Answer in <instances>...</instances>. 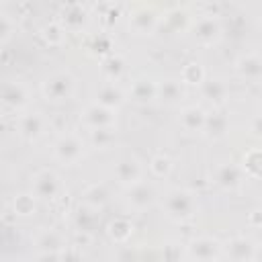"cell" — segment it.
<instances>
[{
  "instance_id": "ac0fdd59",
  "label": "cell",
  "mask_w": 262,
  "mask_h": 262,
  "mask_svg": "<svg viewBox=\"0 0 262 262\" xmlns=\"http://www.w3.org/2000/svg\"><path fill=\"white\" fill-rule=\"evenodd\" d=\"M201 94H203L207 100L219 104V102H223V98L227 96V84H225L223 80H219V78L205 80V82L201 84Z\"/></svg>"
},
{
  "instance_id": "d6986e66",
  "label": "cell",
  "mask_w": 262,
  "mask_h": 262,
  "mask_svg": "<svg viewBox=\"0 0 262 262\" xmlns=\"http://www.w3.org/2000/svg\"><path fill=\"white\" fill-rule=\"evenodd\" d=\"M129 94L133 96L135 102L145 104V102L154 100V96L158 94V86H156L151 80H147V78H139V80L133 82V88H131Z\"/></svg>"
},
{
  "instance_id": "f546056e",
  "label": "cell",
  "mask_w": 262,
  "mask_h": 262,
  "mask_svg": "<svg viewBox=\"0 0 262 262\" xmlns=\"http://www.w3.org/2000/svg\"><path fill=\"white\" fill-rule=\"evenodd\" d=\"M102 70L108 74L111 82H113V80H117V78H119V74H121V70H123V61H121V57H119V55L108 57V59L102 63Z\"/></svg>"
},
{
  "instance_id": "ffe728a7",
  "label": "cell",
  "mask_w": 262,
  "mask_h": 262,
  "mask_svg": "<svg viewBox=\"0 0 262 262\" xmlns=\"http://www.w3.org/2000/svg\"><path fill=\"white\" fill-rule=\"evenodd\" d=\"M96 96H98V102L108 106V108H115L123 102V92H121L119 86H115V82H106L104 86H100Z\"/></svg>"
},
{
  "instance_id": "603a6c76",
  "label": "cell",
  "mask_w": 262,
  "mask_h": 262,
  "mask_svg": "<svg viewBox=\"0 0 262 262\" xmlns=\"http://www.w3.org/2000/svg\"><path fill=\"white\" fill-rule=\"evenodd\" d=\"M158 92H160L162 100H166V102H176V100L182 96V86H180V82H176V80H166V82L158 88Z\"/></svg>"
},
{
  "instance_id": "7402d4cb",
  "label": "cell",
  "mask_w": 262,
  "mask_h": 262,
  "mask_svg": "<svg viewBox=\"0 0 262 262\" xmlns=\"http://www.w3.org/2000/svg\"><path fill=\"white\" fill-rule=\"evenodd\" d=\"M244 172H248L250 176L262 178V149L260 147L250 149L244 156Z\"/></svg>"
},
{
  "instance_id": "3957f363",
  "label": "cell",
  "mask_w": 262,
  "mask_h": 262,
  "mask_svg": "<svg viewBox=\"0 0 262 262\" xmlns=\"http://www.w3.org/2000/svg\"><path fill=\"white\" fill-rule=\"evenodd\" d=\"M74 78L68 72H55L43 82V94L51 102H63L74 94Z\"/></svg>"
},
{
  "instance_id": "4fadbf2b",
  "label": "cell",
  "mask_w": 262,
  "mask_h": 262,
  "mask_svg": "<svg viewBox=\"0 0 262 262\" xmlns=\"http://www.w3.org/2000/svg\"><path fill=\"white\" fill-rule=\"evenodd\" d=\"M180 125L186 133H201L207 125V115L199 106H186L180 113Z\"/></svg>"
},
{
  "instance_id": "4dcf8cb0",
  "label": "cell",
  "mask_w": 262,
  "mask_h": 262,
  "mask_svg": "<svg viewBox=\"0 0 262 262\" xmlns=\"http://www.w3.org/2000/svg\"><path fill=\"white\" fill-rule=\"evenodd\" d=\"M59 262H84V256L78 248L74 246H66L61 252H59Z\"/></svg>"
},
{
  "instance_id": "7a4b0ae2",
  "label": "cell",
  "mask_w": 262,
  "mask_h": 262,
  "mask_svg": "<svg viewBox=\"0 0 262 262\" xmlns=\"http://www.w3.org/2000/svg\"><path fill=\"white\" fill-rule=\"evenodd\" d=\"M84 149H86V143L80 135L76 133H63L57 137V141L53 143V154L59 162L68 164V166H74L80 162V158L84 156Z\"/></svg>"
},
{
  "instance_id": "52a82bcc",
  "label": "cell",
  "mask_w": 262,
  "mask_h": 262,
  "mask_svg": "<svg viewBox=\"0 0 262 262\" xmlns=\"http://www.w3.org/2000/svg\"><path fill=\"white\" fill-rule=\"evenodd\" d=\"M47 127H49V121L45 119L43 113H37V111L35 113H25L18 119V133L25 139H29V141L43 137L45 131H47Z\"/></svg>"
},
{
  "instance_id": "9a60e30c",
  "label": "cell",
  "mask_w": 262,
  "mask_h": 262,
  "mask_svg": "<svg viewBox=\"0 0 262 262\" xmlns=\"http://www.w3.org/2000/svg\"><path fill=\"white\" fill-rule=\"evenodd\" d=\"M37 246H39L41 252H53V254H59V252L66 248L63 235H61L57 229H53V227L43 229V231L37 235Z\"/></svg>"
},
{
  "instance_id": "6da1fadb",
  "label": "cell",
  "mask_w": 262,
  "mask_h": 262,
  "mask_svg": "<svg viewBox=\"0 0 262 262\" xmlns=\"http://www.w3.org/2000/svg\"><path fill=\"white\" fill-rule=\"evenodd\" d=\"M164 207H166V215L170 219L184 221V219H190L194 215V211H196V199L188 190L174 188V190H170L166 194Z\"/></svg>"
},
{
  "instance_id": "d4e9b609",
  "label": "cell",
  "mask_w": 262,
  "mask_h": 262,
  "mask_svg": "<svg viewBox=\"0 0 262 262\" xmlns=\"http://www.w3.org/2000/svg\"><path fill=\"white\" fill-rule=\"evenodd\" d=\"M108 231H111V235H113L117 242H125V239L131 235V231H133V225H131L127 219L119 217V219H115V221L111 223Z\"/></svg>"
},
{
  "instance_id": "484cf974",
  "label": "cell",
  "mask_w": 262,
  "mask_h": 262,
  "mask_svg": "<svg viewBox=\"0 0 262 262\" xmlns=\"http://www.w3.org/2000/svg\"><path fill=\"white\" fill-rule=\"evenodd\" d=\"M182 80L186 84H203L205 82V70L199 63H186L184 72H182Z\"/></svg>"
},
{
  "instance_id": "83f0119b",
  "label": "cell",
  "mask_w": 262,
  "mask_h": 262,
  "mask_svg": "<svg viewBox=\"0 0 262 262\" xmlns=\"http://www.w3.org/2000/svg\"><path fill=\"white\" fill-rule=\"evenodd\" d=\"M113 129H92L90 131V143L98 147H108L113 141Z\"/></svg>"
},
{
  "instance_id": "ba28073f",
  "label": "cell",
  "mask_w": 262,
  "mask_h": 262,
  "mask_svg": "<svg viewBox=\"0 0 262 262\" xmlns=\"http://www.w3.org/2000/svg\"><path fill=\"white\" fill-rule=\"evenodd\" d=\"M225 254L231 262H250L256 256V246L246 235H235L225 244Z\"/></svg>"
},
{
  "instance_id": "8fae6325",
  "label": "cell",
  "mask_w": 262,
  "mask_h": 262,
  "mask_svg": "<svg viewBox=\"0 0 262 262\" xmlns=\"http://www.w3.org/2000/svg\"><path fill=\"white\" fill-rule=\"evenodd\" d=\"M156 199V192H154V186L147 184L145 180L129 186V196H127V203L131 209L135 211H143L145 207H149Z\"/></svg>"
},
{
  "instance_id": "cb8c5ba5",
  "label": "cell",
  "mask_w": 262,
  "mask_h": 262,
  "mask_svg": "<svg viewBox=\"0 0 262 262\" xmlns=\"http://www.w3.org/2000/svg\"><path fill=\"white\" fill-rule=\"evenodd\" d=\"M35 196L33 194H18L14 196L12 201V209H14V215H31L35 213Z\"/></svg>"
},
{
  "instance_id": "d6a6232c",
  "label": "cell",
  "mask_w": 262,
  "mask_h": 262,
  "mask_svg": "<svg viewBox=\"0 0 262 262\" xmlns=\"http://www.w3.org/2000/svg\"><path fill=\"white\" fill-rule=\"evenodd\" d=\"M254 217H258V219H260V223H262V209H260V211H256V213H254Z\"/></svg>"
},
{
  "instance_id": "277c9868",
  "label": "cell",
  "mask_w": 262,
  "mask_h": 262,
  "mask_svg": "<svg viewBox=\"0 0 262 262\" xmlns=\"http://www.w3.org/2000/svg\"><path fill=\"white\" fill-rule=\"evenodd\" d=\"M61 190V182H59V176L53 172V170H41L33 176V182H31V194L39 201H51L59 194Z\"/></svg>"
},
{
  "instance_id": "9c48e42d",
  "label": "cell",
  "mask_w": 262,
  "mask_h": 262,
  "mask_svg": "<svg viewBox=\"0 0 262 262\" xmlns=\"http://www.w3.org/2000/svg\"><path fill=\"white\" fill-rule=\"evenodd\" d=\"M115 176H117V180H119L121 184H125V186H133V184L141 182L143 168H141V164H139L137 158L127 156V158H123V160L117 164V168H115Z\"/></svg>"
},
{
  "instance_id": "5bb4252c",
  "label": "cell",
  "mask_w": 262,
  "mask_h": 262,
  "mask_svg": "<svg viewBox=\"0 0 262 262\" xmlns=\"http://www.w3.org/2000/svg\"><path fill=\"white\" fill-rule=\"evenodd\" d=\"M156 23H158V14L151 10V8H147V6H139L131 16H129V25L133 27V31L135 33H149L154 27H156Z\"/></svg>"
},
{
  "instance_id": "1f68e13d",
  "label": "cell",
  "mask_w": 262,
  "mask_h": 262,
  "mask_svg": "<svg viewBox=\"0 0 262 262\" xmlns=\"http://www.w3.org/2000/svg\"><path fill=\"white\" fill-rule=\"evenodd\" d=\"M252 131L256 135H262V115H258L254 121H252Z\"/></svg>"
},
{
  "instance_id": "30bf717a",
  "label": "cell",
  "mask_w": 262,
  "mask_h": 262,
  "mask_svg": "<svg viewBox=\"0 0 262 262\" xmlns=\"http://www.w3.org/2000/svg\"><path fill=\"white\" fill-rule=\"evenodd\" d=\"M188 252L194 260L199 262H211V260H217V254L221 252V246L217 239H211V237H196L190 242L188 246Z\"/></svg>"
},
{
  "instance_id": "7c38bea8",
  "label": "cell",
  "mask_w": 262,
  "mask_h": 262,
  "mask_svg": "<svg viewBox=\"0 0 262 262\" xmlns=\"http://www.w3.org/2000/svg\"><path fill=\"white\" fill-rule=\"evenodd\" d=\"M235 70L244 80H252V82L260 80L262 78V55H258V53L242 55L235 63Z\"/></svg>"
},
{
  "instance_id": "e0dca14e",
  "label": "cell",
  "mask_w": 262,
  "mask_h": 262,
  "mask_svg": "<svg viewBox=\"0 0 262 262\" xmlns=\"http://www.w3.org/2000/svg\"><path fill=\"white\" fill-rule=\"evenodd\" d=\"M194 37L203 43H211L219 37V23L215 18H211L209 14L205 18H199L194 25Z\"/></svg>"
},
{
  "instance_id": "4316f807",
  "label": "cell",
  "mask_w": 262,
  "mask_h": 262,
  "mask_svg": "<svg viewBox=\"0 0 262 262\" xmlns=\"http://www.w3.org/2000/svg\"><path fill=\"white\" fill-rule=\"evenodd\" d=\"M14 31H16V23H14L12 14L2 10L0 12V37H2V43H6Z\"/></svg>"
},
{
  "instance_id": "f1b7e54d",
  "label": "cell",
  "mask_w": 262,
  "mask_h": 262,
  "mask_svg": "<svg viewBox=\"0 0 262 262\" xmlns=\"http://www.w3.org/2000/svg\"><path fill=\"white\" fill-rule=\"evenodd\" d=\"M149 170H151L156 176H166V174L172 170V162H170V158H166V156H156V158L149 162Z\"/></svg>"
},
{
  "instance_id": "2e32d148",
  "label": "cell",
  "mask_w": 262,
  "mask_h": 262,
  "mask_svg": "<svg viewBox=\"0 0 262 262\" xmlns=\"http://www.w3.org/2000/svg\"><path fill=\"white\" fill-rule=\"evenodd\" d=\"M215 180H217V184H221L225 188H235L242 182V170L237 166H233L231 162L229 164H221L217 168V172H215Z\"/></svg>"
},
{
  "instance_id": "8992f818",
  "label": "cell",
  "mask_w": 262,
  "mask_h": 262,
  "mask_svg": "<svg viewBox=\"0 0 262 262\" xmlns=\"http://www.w3.org/2000/svg\"><path fill=\"white\" fill-rule=\"evenodd\" d=\"M115 119H117L115 111L104 104H98V102L86 106V111L82 113V121L90 131L92 129H111L115 125Z\"/></svg>"
},
{
  "instance_id": "5b68a950",
  "label": "cell",
  "mask_w": 262,
  "mask_h": 262,
  "mask_svg": "<svg viewBox=\"0 0 262 262\" xmlns=\"http://www.w3.org/2000/svg\"><path fill=\"white\" fill-rule=\"evenodd\" d=\"M29 88L20 80H8L2 84V104L8 111H20L23 106L29 104Z\"/></svg>"
},
{
  "instance_id": "44dd1931",
  "label": "cell",
  "mask_w": 262,
  "mask_h": 262,
  "mask_svg": "<svg viewBox=\"0 0 262 262\" xmlns=\"http://www.w3.org/2000/svg\"><path fill=\"white\" fill-rule=\"evenodd\" d=\"M106 201H108V190L102 184H94V186L86 188V192H84V203L90 209H96L98 211Z\"/></svg>"
}]
</instances>
